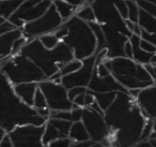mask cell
Listing matches in <instances>:
<instances>
[{
	"label": "cell",
	"instance_id": "21",
	"mask_svg": "<svg viewBox=\"0 0 156 147\" xmlns=\"http://www.w3.org/2000/svg\"><path fill=\"white\" fill-rule=\"evenodd\" d=\"M69 136L73 142H80V141L89 140L90 135L83 125V120L75 121L72 123L71 130H69Z\"/></svg>",
	"mask_w": 156,
	"mask_h": 147
},
{
	"label": "cell",
	"instance_id": "35",
	"mask_svg": "<svg viewBox=\"0 0 156 147\" xmlns=\"http://www.w3.org/2000/svg\"><path fill=\"white\" fill-rule=\"evenodd\" d=\"M28 41H29V40L27 39L25 36H22V37H20L18 39H16L15 41H14V43H13V46H12V51H11L12 56L20 54V53L22 52L23 47L26 45V43Z\"/></svg>",
	"mask_w": 156,
	"mask_h": 147
},
{
	"label": "cell",
	"instance_id": "60",
	"mask_svg": "<svg viewBox=\"0 0 156 147\" xmlns=\"http://www.w3.org/2000/svg\"><path fill=\"white\" fill-rule=\"evenodd\" d=\"M1 59H2V56H0V60H1Z\"/></svg>",
	"mask_w": 156,
	"mask_h": 147
},
{
	"label": "cell",
	"instance_id": "41",
	"mask_svg": "<svg viewBox=\"0 0 156 147\" xmlns=\"http://www.w3.org/2000/svg\"><path fill=\"white\" fill-rule=\"evenodd\" d=\"M140 37H141V39L147 40V41L151 42L152 44H154V45L156 46V33L149 32V31H147V30H144V29L141 28Z\"/></svg>",
	"mask_w": 156,
	"mask_h": 147
},
{
	"label": "cell",
	"instance_id": "33",
	"mask_svg": "<svg viewBox=\"0 0 156 147\" xmlns=\"http://www.w3.org/2000/svg\"><path fill=\"white\" fill-rule=\"evenodd\" d=\"M47 101L44 96L43 91L37 87L34 93V99H33V107L34 108H42V107H47Z\"/></svg>",
	"mask_w": 156,
	"mask_h": 147
},
{
	"label": "cell",
	"instance_id": "59",
	"mask_svg": "<svg viewBox=\"0 0 156 147\" xmlns=\"http://www.w3.org/2000/svg\"><path fill=\"white\" fill-rule=\"evenodd\" d=\"M2 73V70H1V67H0V74Z\"/></svg>",
	"mask_w": 156,
	"mask_h": 147
},
{
	"label": "cell",
	"instance_id": "55",
	"mask_svg": "<svg viewBox=\"0 0 156 147\" xmlns=\"http://www.w3.org/2000/svg\"><path fill=\"white\" fill-rule=\"evenodd\" d=\"M150 143H151V146L156 147V138H149Z\"/></svg>",
	"mask_w": 156,
	"mask_h": 147
},
{
	"label": "cell",
	"instance_id": "2",
	"mask_svg": "<svg viewBox=\"0 0 156 147\" xmlns=\"http://www.w3.org/2000/svg\"><path fill=\"white\" fill-rule=\"evenodd\" d=\"M20 54L31 59L44 72L46 78L59 71L69 60L74 59L72 48L63 41L59 42L56 47L48 50L41 43L39 38L29 40L23 47Z\"/></svg>",
	"mask_w": 156,
	"mask_h": 147
},
{
	"label": "cell",
	"instance_id": "1",
	"mask_svg": "<svg viewBox=\"0 0 156 147\" xmlns=\"http://www.w3.org/2000/svg\"><path fill=\"white\" fill-rule=\"evenodd\" d=\"M47 119L37 113L33 106L22 101L14 92L13 85L3 73L0 74V126L10 132L18 125H45Z\"/></svg>",
	"mask_w": 156,
	"mask_h": 147
},
{
	"label": "cell",
	"instance_id": "27",
	"mask_svg": "<svg viewBox=\"0 0 156 147\" xmlns=\"http://www.w3.org/2000/svg\"><path fill=\"white\" fill-rule=\"evenodd\" d=\"M61 136H63L62 134L51 123L46 121L45 130H44L43 136H42V144H43V146H48L50 142H52V141H55L58 138H61Z\"/></svg>",
	"mask_w": 156,
	"mask_h": 147
},
{
	"label": "cell",
	"instance_id": "20",
	"mask_svg": "<svg viewBox=\"0 0 156 147\" xmlns=\"http://www.w3.org/2000/svg\"><path fill=\"white\" fill-rule=\"evenodd\" d=\"M140 39H141L140 36L133 33L128 40L130 41L132 46H133V59H134L136 62L141 63V65H145V63L150 62L153 54L145 52V51H143L142 48L140 47Z\"/></svg>",
	"mask_w": 156,
	"mask_h": 147
},
{
	"label": "cell",
	"instance_id": "54",
	"mask_svg": "<svg viewBox=\"0 0 156 147\" xmlns=\"http://www.w3.org/2000/svg\"><path fill=\"white\" fill-rule=\"evenodd\" d=\"M5 133H7V131H5V130L3 129V128L1 127V126H0V141H1V138H2L3 136H5Z\"/></svg>",
	"mask_w": 156,
	"mask_h": 147
},
{
	"label": "cell",
	"instance_id": "49",
	"mask_svg": "<svg viewBox=\"0 0 156 147\" xmlns=\"http://www.w3.org/2000/svg\"><path fill=\"white\" fill-rule=\"evenodd\" d=\"M94 101H95V97L93 96V93L89 92V91H86V96H85V104H86V106H90Z\"/></svg>",
	"mask_w": 156,
	"mask_h": 147
},
{
	"label": "cell",
	"instance_id": "24",
	"mask_svg": "<svg viewBox=\"0 0 156 147\" xmlns=\"http://www.w3.org/2000/svg\"><path fill=\"white\" fill-rule=\"evenodd\" d=\"M52 3L56 7L58 13L62 17L63 22L69 20L72 16L75 15L76 11H77V8L73 7V6L69 5V2H66L64 0H52Z\"/></svg>",
	"mask_w": 156,
	"mask_h": 147
},
{
	"label": "cell",
	"instance_id": "6",
	"mask_svg": "<svg viewBox=\"0 0 156 147\" xmlns=\"http://www.w3.org/2000/svg\"><path fill=\"white\" fill-rule=\"evenodd\" d=\"M62 23V17L58 13L54 3H51L43 15L24 25V27L22 28L23 36H25L28 40L39 38L40 36L54 32Z\"/></svg>",
	"mask_w": 156,
	"mask_h": 147
},
{
	"label": "cell",
	"instance_id": "38",
	"mask_svg": "<svg viewBox=\"0 0 156 147\" xmlns=\"http://www.w3.org/2000/svg\"><path fill=\"white\" fill-rule=\"evenodd\" d=\"M73 141L69 138V136H61V138H56L55 141L49 143V147H67L71 146Z\"/></svg>",
	"mask_w": 156,
	"mask_h": 147
},
{
	"label": "cell",
	"instance_id": "44",
	"mask_svg": "<svg viewBox=\"0 0 156 147\" xmlns=\"http://www.w3.org/2000/svg\"><path fill=\"white\" fill-rule=\"evenodd\" d=\"M95 142L91 138L89 140H85V141H80V142H72V145L71 146L73 147H91V146H94Z\"/></svg>",
	"mask_w": 156,
	"mask_h": 147
},
{
	"label": "cell",
	"instance_id": "47",
	"mask_svg": "<svg viewBox=\"0 0 156 147\" xmlns=\"http://www.w3.org/2000/svg\"><path fill=\"white\" fill-rule=\"evenodd\" d=\"M124 54H125V57H128V58L133 59V46L129 40H127V41L125 42V45H124Z\"/></svg>",
	"mask_w": 156,
	"mask_h": 147
},
{
	"label": "cell",
	"instance_id": "58",
	"mask_svg": "<svg viewBox=\"0 0 156 147\" xmlns=\"http://www.w3.org/2000/svg\"><path fill=\"white\" fill-rule=\"evenodd\" d=\"M144 1H150V2H154V3H156V0H144Z\"/></svg>",
	"mask_w": 156,
	"mask_h": 147
},
{
	"label": "cell",
	"instance_id": "31",
	"mask_svg": "<svg viewBox=\"0 0 156 147\" xmlns=\"http://www.w3.org/2000/svg\"><path fill=\"white\" fill-rule=\"evenodd\" d=\"M39 39H40V41H41V43L43 44L46 48H48V50H51V48L56 47L57 44L60 42V40L57 38V36L55 35L54 32L40 36Z\"/></svg>",
	"mask_w": 156,
	"mask_h": 147
},
{
	"label": "cell",
	"instance_id": "4",
	"mask_svg": "<svg viewBox=\"0 0 156 147\" xmlns=\"http://www.w3.org/2000/svg\"><path fill=\"white\" fill-rule=\"evenodd\" d=\"M0 67L12 85L28 82L40 83L46 78L44 72L31 59L20 53L14 56L2 57Z\"/></svg>",
	"mask_w": 156,
	"mask_h": 147
},
{
	"label": "cell",
	"instance_id": "53",
	"mask_svg": "<svg viewBox=\"0 0 156 147\" xmlns=\"http://www.w3.org/2000/svg\"><path fill=\"white\" fill-rule=\"evenodd\" d=\"M133 33L140 36V33H141V27H140V25H139L138 23H135L134 29H133Z\"/></svg>",
	"mask_w": 156,
	"mask_h": 147
},
{
	"label": "cell",
	"instance_id": "40",
	"mask_svg": "<svg viewBox=\"0 0 156 147\" xmlns=\"http://www.w3.org/2000/svg\"><path fill=\"white\" fill-rule=\"evenodd\" d=\"M140 47L143 51H145L147 53H151V54H154L156 52V46L144 39H140Z\"/></svg>",
	"mask_w": 156,
	"mask_h": 147
},
{
	"label": "cell",
	"instance_id": "50",
	"mask_svg": "<svg viewBox=\"0 0 156 147\" xmlns=\"http://www.w3.org/2000/svg\"><path fill=\"white\" fill-rule=\"evenodd\" d=\"M64 1L69 2V5H72L73 7L77 8V9L79 7H81V6H83V2H85V0H64Z\"/></svg>",
	"mask_w": 156,
	"mask_h": 147
},
{
	"label": "cell",
	"instance_id": "8",
	"mask_svg": "<svg viewBox=\"0 0 156 147\" xmlns=\"http://www.w3.org/2000/svg\"><path fill=\"white\" fill-rule=\"evenodd\" d=\"M135 103L136 99L133 98L129 93L118 91L113 103L104 113V118L109 129L117 131L124 119L128 116Z\"/></svg>",
	"mask_w": 156,
	"mask_h": 147
},
{
	"label": "cell",
	"instance_id": "57",
	"mask_svg": "<svg viewBox=\"0 0 156 147\" xmlns=\"http://www.w3.org/2000/svg\"><path fill=\"white\" fill-rule=\"evenodd\" d=\"M5 21V18H3L2 16H0V24H1V23H3Z\"/></svg>",
	"mask_w": 156,
	"mask_h": 147
},
{
	"label": "cell",
	"instance_id": "12",
	"mask_svg": "<svg viewBox=\"0 0 156 147\" xmlns=\"http://www.w3.org/2000/svg\"><path fill=\"white\" fill-rule=\"evenodd\" d=\"M96 56L95 54L90 57L83 59V66L80 69L73 73L66 74L61 77V84L69 90V88L75 86H86L88 87L89 82L92 77V74L95 67Z\"/></svg>",
	"mask_w": 156,
	"mask_h": 147
},
{
	"label": "cell",
	"instance_id": "10",
	"mask_svg": "<svg viewBox=\"0 0 156 147\" xmlns=\"http://www.w3.org/2000/svg\"><path fill=\"white\" fill-rule=\"evenodd\" d=\"M45 125L35 126L32 123L18 125L8 132L14 147H42Z\"/></svg>",
	"mask_w": 156,
	"mask_h": 147
},
{
	"label": "cell",
	"instance_id": "34",
	"mask_svg": "<svg viewBox=\"0 0 156 147\" xmlns=\"http://www.w3.org/2000/svg\"><path fill=\"white\" fill-rule=\"evenodd\" d=\"M136 76L139 81L141 82H147V81H154L152 78V76L150 75V73L147 71V69L144 68V66L141 63L137 62V68H136Z\"/></svg>",
	"mask_w": 156,
	"mask_h": 147
},
{
	"label": "cell",
	"instance_id": "13",
	"mask_svg": "<svg viewBox=\"0 0 156 147\" xmlns=\"http://www.w3.org/2000/svg\"><path fill=\"white\" fill-rule=\"evenodd\" d=\"M102 27L103 30H104L105 37H106V58L111 59L115 58V57L125 56V54H124V45H125V42L129 38L108 24H103Z\"/></svg>",
	"mask_w": 156,
	"mask_h": 147
},
{
	"label": "cell",
	"instance_id": "3",
	"mask_svg": "<svg viewBox=\"0 0 156 147\" xmlns=\"http://www.w3.org/2000/svg\"><path fill=\"white\" fill-rule=\"evenodd\" d=\"M63 23L69 31L62 41L72 48L74 58L83 60L95 54L96 38L87 22L73 15Z\"/></svg>",
	"mask_w": 156,
	"mask_h": 147
},
{
	"label": "cell",
	"instance_id": "52",
	"mask_svg": "<svg viewBox=\"0 0 156 147\" xmlns=\"http://www.w3.org/2000/svg\"><path fill=\"white\" fill-rule=\"evenodd\" d=\"M150 63H151V66L153 67L154 74H155V80H156V52L154 53L153 56H152L151 60H150Z\"/></svg>",
	"mask_w": 156,
	"mask_h": 147
},
{
	"label": "cell",
	"instance_id": "45",
	"mask_svg": "<svg viewBox=\"0 0 156 147\" xmlns=\"http://www.w3.org/2000/svg\"><path fill=\"white\" fill-rule=\"evenodd\" d=\"M0 147H13V143H12V140L8 132L0 141Z\"/></svg>",
	"mask_w": 156,
	"mask_h": 147
},
{
	"label": "cell",
	"instance_id": "18",
	"mask_svg": "<svg viewBox=\"0 0 156 147\" xmlns=\"http://www.w3.org/2000/svg\"><path fill=\"white\" fill-rule=\"evenodd\" d=\"M37 87H39V83L37 82L20 83V84L13 85L14 92L16 93V96L29 106H33V99H34V93Z\"/></svg>",
	"mask_w": 156,
	"mask_h": 147
},
{
	"label": "cell",
	"instance_id": "15",
	"mask_svg": "<svg viewBox=\"0 0 156 147\" xmlns=\"http://www.w3.org/2000/svg\"><path fill=\"white\" fill-rule=\"evenodd\" d=\"M88 89L92 91H98V92H107V91H123L128 93V89H126L123 85H121L117 81V78L109 74L104 77H100L96 74L95 71H93L92 77L89 82V85L87 87Z\"/></svg>",
	"mask_w": 156,
	"mask_h": 147
},
{
	"label": "cell",
	"instance_id": "46",
	"mask_svg": "<svg viewBox=\"0 0 156 147\" xmlns=\"http://www.w3.org/2000/svg\"><path fill=\"white\" fill-rule=\"evenodd\" d=\"M37 110V113L39 115H41L42 117H44V118L48 119L50 117V114H51V110H50L49 107H42V108H35Z\"/></svg>",
	"mask_w": 156,
	"mask_h": 147
},
{
	"label": "cell",
	"instance_id": "7",
	"mask_svg": "<svg viewBox=\"0 0 156 147\" xmlns=\"http://www.w3.org/2000/svg\"><path fill=\"white\" fill-rule=\"evenodd\" d=\"M95 13L96 22L100 24H108L115 27L120 32L126 35L128 38L133 35L132 31L127 28L125 24V20L119 13L115 6L110 0H94L91 5Z\"/></svg>",
	"mask_w": 156,
	"mask_h": 147
},
{
	"label": "cell",
	"instance_id": "39",
	"mask_svg": "<svg viewBox=\"0 0 156 147\" xmlns=\"http://www.w3.org/2000/svg\"><path fill=\"white\" fill-rule=\"evenodd\" d=\"M87 91V87L86 86H75L72 87L67 90V96H69V99L73 102V100L77 97L78 95L80 93H85Z\"/></svg>",
	"mask_w": 156,
	"mask_h": 147
},
{
	"label": "cell",
	"instance_id": "25",
	"mask_svg": "<svg viewBox=\"0 0 156 147\" xmlns=\"http://www.w3.org/2000/svg\"><path fill=\"white\" fill-rule=\"evenodd\" d=\"M24 0H0V16L9 20Z\"/></svg>",
	"mask_w": 156,
	"mask_h": 147
},
{
	"label": "cell",
	"instance_id": "29",
	"mask_svg": "<svg viewBox=\"0 0 156 147\" xmlns=\"http://www.w3.org/2000/svg\"><path fill=\"white\" fill-rule=\"evenodd\" d=\"M75 15L87 23L95 22L96 21L95 13H94V10L91 6H83V7H79L77 11H76Z\"/></svg>",
	"mask_w": 156,
	"mask_h": 147
},
{
	"label": "cell",
	"instance_id": "14",
	"mask_svg": "<svg viewBox=\"0 0 156 147\" xmlns=\"http://www.w3.org/2000/svg\"><path fill=\"white\" fill-rule=\"evenodd\" d=\"M51 3L52 0H41L37 5L26 10H16L8 21H10L16 28H23L26 23L32 22L43 15Z\"/></svg>",
	"mask_w": 156,
	"mask_h": 147
},
{
	"label": "cell",
	"instance_id": "48",
	"mask_svg": "<svg viewBox=\"0 0 156 147\" xmlns=\"http://www.w3.org/2000/svg\"><path fill=\"white\" fill-rule=\"evenodd\" d=\"M85 96H86V92L78 95L77 97L73 100V103H75L76 105H78V106H80V107H85V106H86V104H85Z\"/></svg>",
	"mask_w": 156,
	"mask_h": 147
},
{
	"label": "cell",
	"instance_id": "28",
	"mask_svg": "<svg viewBox=\"0 0 156 147\" xmlns=\"http://www.w3.org/2000/svg\"><path fill=\"white\" fill-rule=\"evenodd\" d=\"M47 121L51 123L63 136H69V130H71L73 121L65 120V119H60V118H54V117H49V118L47 119Z\"/></svg>",
	"mask_w": 156,
	"mask_h": 147
},
{
	"label": "cell",
	"instance_id": "32",
	"mask_svg": "<svg viewBox=\"0 0 156 147\" xmlns=\"http://www.w3.org/2000/svg\"><path fill=\"white\" fill-rule=\"evenodd\" d=\"M128 10V16L127 18L132 21L133 23H138V16H139V6L136 0H126Z\"/></svg>",
	"mask_w": 156,
	"mask_h": 147
},
{
	"label": "cell",
	"instance_id": "37",
	"mask_svg": "<svg viewBox=\"0 0 156 147\" xmlns=\"http://www.w3.org/2000/svg\"><path fill=\"white\" fill-rule=\"evenodd\" d=\"M153 123H154V118H147V120H145L144 127H143V129H142V132H141V135H140V140L139 141L149 140L150 135H151L152 131H153Z\"/></svg>",
	"mask_w": 156,
	"mask_h": 147
},
{
	"label": "cell",
	"instance_id": "43",
	"mask_svg": "<svg viewBox=\"0 0 156 147\" xmlns=\"http://www.w3.org/2000/svg\"><path fill=\"white\" fill-rule=\"evenodd\" d=\"M14 28H16V27L14 26L10 21L5 20V22L0 24V36L3 35V33H5V32H8V31L12 30V29H14Z\"/></svg>",
	"mask_w": 156,
	"mask_h": 147
},
{
	"label": "cell",
	"instance_id": "51",
	"mask_svg": "<svg viewBox=\"0 0 156 147\" xmlns=\"http://www.w3.org/2000/svg\"><path fill=\"white\" fill-rule=\"evenodd\" d=\"M135 146L137 147H151V143H150L149 140H142V141H138Z\"/></svg>",
	"mask_w": 156,
	"mask_h": 147
},
{
	"label": "cell",
	"instance_id": "16",
	"mask_svg": "<svg viewBox=\"0 0 156 147\" xmlns=\"http://www.w3.org/2000/svg\"><path fill=\"white\" fill-rule=\"evenodd\" d=\"M104 63L113 75H136L137 62L132 58L125 56L115 57L111 59L106 58Z\"/></svg>",
	"mask_w": 156,
	"mask_h": 147
},
{
	"label": "cell",
	"instance_id": "26",
	"mask_svg": "<svg viewBox=\"0 0 156 147\" xmlns=\"http://www.w3.org/2000/svg\"><path fill=\"white\" fill-rule=\"evenodd\" d=\"M88 24L91 27L92 31H93L94 36L96 38V50H95V54H96V53L106 48V37H105L103 27L100 23H98L95 21V22H89Z\"/></svg>",
	"mask_w": 156,
	"mask_h": 147
},
{
	"label": "cell",
	"instance_id": "23",
	"mask_svg": "<svg viewBox=\"0 0 156 147\" xmlns=\"http://www.w3.org/2000/svg\"><path fill=\"white\" fill-rule=\"evenodd\" d=\"M138 24L144 30L156 33V17L142 9H139Z\"/></svg>",
	"mask_w": 156,
	"mask_h": 147
},
{
	"label": "cell",
	"instance_id": "61",
	"mask_svg": "<svg viewBox=\"0 0 156 147\" xmlns=\"http://www.w3.org/2000/svg\"><path fill=\"white\" fill-rule=\"evenodd\" d=\"M154 83H155V84H156V80H154Z\"/></svg>",
	"mask_w": 156,
	"mask_h": 147
},
{
	"label": "cell",
	"instance_id": "42",
	"mask_svg": "<svg viewBox=\"0 0 156 147\" xmlns=\"http://www.w3.org/2000/svg\"><path fill=\"white\" fill-rule=\"evenodd\" d=\"M83 108L80 107V106L72 108L71 113H72V121H73V123L81 120V118H83Z\"/></svg>",
	"mask_w": 156,
	"mask_h": 147
},
{
	"label": "cell",
	"instance_id": "19",
	"mask_svg": "<svg viewBox=\"0 0 156 147\" xmlns=\"http://www.w3.org/2000/svg\"><path fill=\"white\" fill-rule=\"evenodd\" d=\"M23 36L22 28H14L0 36V56L5 57L11 55L12 46L16 39Z\"/></svg>",
	"mask_w": 156,
	"mask_h": 147
},
{
	"label": "cell",
	"instance_id": "22",
	"mask_svg": "<svg viewBox=\"0 0 156 147\" xmlns=\"http://www.w3.org/2000/svg\"><path fill=\"white\" fill-rule=\"evenodd\" d=\"M87 91L93 93V96L95 97V101L98 103V105L101 106L103 111L107 110L111 104L113 103L115 97H117V92L118 91H107V92H98V91H92L90 89L87 88Z\"/></svg>",
	"mask_w": 156,
	"mask_h": 147
},
{
	"label": "cell",
	"instance_id": "30",
	"mask_svg": "<svg viewBox=\"0 0 156 147\" xmlns=\"http://www.w3.org/2000/svg\"><path fill=\"white\" fill-rule=\"evenodd\" d=\"M81 66H83V60L81 59H72L69 60V62H66L62 68L60 69V72L61 74L63 75H66V74H69V73H73V72L77 71L78 69H80Z\"/></svg>",
	"mask_w": 156,
	"mask_h": 147
},
{
	"label": "cell",
	"instance_id": "9",
	"mask_svg": "<svg viewBox=\"0 0 156 147\" xmlns=\"http://www.w3.org/2000/svg\"><path fill=\"white\" fill-rule=\"evenodd\" d=\"M39 88L43 91L47 101V105L51 112L72 110L73 102L69 99L67 89L61 83L45 78L39 83Z\"/></svg>",
	"mask_w": 156,
	"mask_h": 147
},
{
	"label": "cell",
	"instance_id": "17",
	"mask_svg": "<svg viewBox=\"0 0 156 147\" xmlns=\"http://www.w3.org/2000/svg\"><path fill=\"white\" fill-rule=\"evenodd\" d=\"M137 103L142 110L147 112L149 117H156V84L140 89L136 98Z\"/></svg>",
	"mask_w": 156,
	"mask_h": 147
},
{
	"label": "cell",
	"instance_id": "56",
	"mask_svg": "<svg viewBox=\"0 0 156 147\" xmlns=\"http://www.w3.org/2000/svg\"><path fill=\"white\" fill-rule=\"evenodd\" d=\"M153 130H156V117L154 118V123H153Z\"/></svg>",
	"mask_w": 156,
	"mask_h": 147
},
{
	"label": "cell",
	"instance_id": "11",
	"mask_svg": "<svg viewBox=\"0 0 156 147\" xmlns=\"http://www.w3.org/2000/svg\"><path fill=\"white\" fill-rule=\"evenodd\" d=\"M83 120L86 129L90 135V138L94 142H102L108 136L109 129L104 115L100 114L90 106H85L83 111Z\"/></svg>",
	"mask_w": 156,
	"mask_h": 147
},
{
	"label": "cell",
	"instance_id": "36",
	"mask_svg": "<svg viewBox=\"0 0 156 147\" xmlns=\"http://www.w3.org/2000/svg\"><path fill=\"white\" fill-rule=\"evenodd\" d=\"M136 1L140 9L144 10L145 12L152 14V15L156 17V3L150 2V1H144V0H136Z\"/></svg>",
	"mask_w": 156,
	"mask_h": 147
},
{
	"label": "cell",
	"instance_id": "5",
	"mask_svg": "<svg viewBox=\"0 0 156 147\" xmlns=\"http://www.w3.org/2000/svg\"><path fill=\"white\" fill-rule=\"evenodd\" d=\"M147 119V117L143 116L136 100V103L133 105L128 116L115 131V146H135L140 140L141 132Z\"/></svg>",
	"mask_w": 156,
	"mask_h": 147
}]
</instances>
